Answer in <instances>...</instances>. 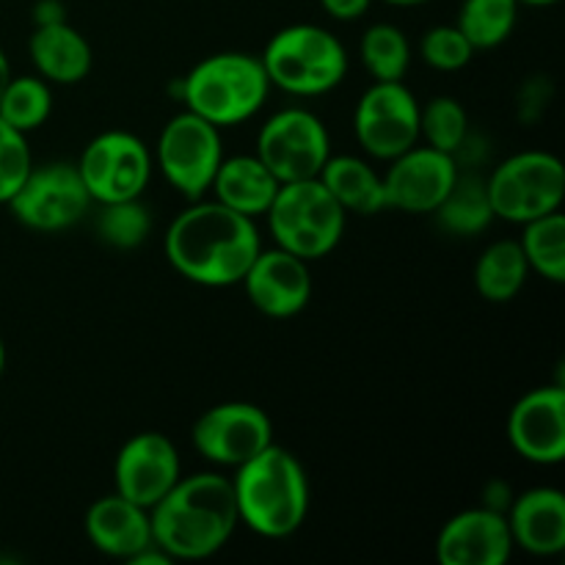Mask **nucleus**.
<instances>
[{"mask_svg": "<svg viewBox=\"0 0 565 565\" xmlns=\"http://www.w3.org/2000/svg\"><path fill=\"white\" fill-rule=\"evenodd\" d=\"M180 478V452L174 441L158 430H143L127 439L114 463L116 494L127 497L147 511L163 500Z\"/></svg>", "mask_w": 565, "mask_h": 565, "instance_id": "obj_15", "label": "nucleus"}, {"mask_svg": "<svg viewBox=\"0 0 565 565\" xmlns=\"http://www.w3.org/2000/svg\"><path fill=\"white\" fill-rule=\"evenodd\" d=\"M259 61L270 86L292 97L329 94L348 75V53L340 39L312 22H298L276 31Z\"/></svg>", "mask_w": 565, "mask_h": 565, "instance_id": "obj_5", "label": "nucleus"}, {"mask_svg": "<svg viewBox=\"0 0 565 565\" xmlns=\"http://www.w3.org/2000/svg\"><path fill=\"white\" fill-rule=\"evenodd\" d=\"M370 3H373V0H320V6H323L326 14L334 17V20H342V22L359 20V17L367 14Z\"/></svg>", "mask_w": 565, "mask_h": 565, "instance_id": "obj_34", "label": "nucleus"}, {"mask_svg": "<svg viewBox=\"0 0 565 565\" xmlns=\"http://www.w3.org/2000/svg\"><path fill=\"white\" fill-rule=\"evenodd\" d=\"M241 285L246 287L252 307L276 320L296 318L312 298V276H309L307 259L279 246L259 252L248 265Z\"/></svg>", "mask_w": 565, "mask_h": 565, "instance_id": "obj_17", "label": "nucleus"}, {"mask_svg": "<svg viewBox=\"0 0 565 565\" xmlns=\"http://www.w3.org/2000/svg\"><path fill=\"white\" fill-rule=\"evenodd\" d=\"M174 92L188 110L215 127H232L243 125L263 108L270 81L257 55L215 53L180 77Z\"/></svg>", "mask_w": 565, "mask_h": 565, "instance_id": "obj_4", "label": "nucleus"}, {"mask_svg": "<svg viewBox=\"0 0 565 565\" xmlns=\"http://www.w3.org/2000/svg\"><path fill=\"white\" fill-rule=\"evenodd\" d=\"M265 218L276 246L307 263L329 257L345 235V210L326 191L320 177L279 185Z\"/></svg>", "mask_w": 565, "mask_h": 565, "instance_id": "obj_6", "label": "nucleus"}, {"mask_svg": "<svg viewBox=\"0 0 565 565\" xmlns=\"http://www.w3.org/2000/svg\"><path fill=\"white\" fill-rule=\"evenodd\" d=\"M384 174L386 207L401 213H436L458 177V160L434 147L406 149Z\"/></svg>", "mask_w": 565, "mask_h": 565, "instance_id": "obj_14", "label": "nucleus"}, {"mask_svg": "<svg viewBox=\"0 0 565 565\" xmlns=\"http://www.w3.org/2000/svg\"><path fill=\"white\" fill-rule=\"evenodd\" d=\"M53 114V94L44 77L22 75L6 83L0 94V119L20 132H33Z\"/></svg>", "mask_w": 565, "mask_h": 565, "instance_id": "obj_28", "label": "nucleus"}, {"mask_svg": "<svg viewBox=\"0 0 565 565\" xmlns=\"http://www.w3.org/2000/svg\"><path fill=\"white\" fill-rule=\"evenodd\" d=\"M318 177L345 213L375 215L386 207L384 177L375 174L367 160L353 154L329 158Z\"/></svg>", "mask_w": 565, "mask_h": 565, "instance_id": "obj_23", "label": "nucleus"}, {"mask_svg": "<svg viewBox=\"0 0 565 565\" xmlns=\"http://www.w3.org/2000/svg\"><path fill=\"white\" fill-rule=\"evenodd\" d=\"M31 169L33 158L28 136L0 119V204H9Z\"/></svg>", "mask_w": 565, "mask_h": 565, "instance_id": "obj_33", "label": "nucleus"}, {"mask_svg": "<svg viewBox=\"0 0 565 565\" xmlns=\"http://www.w3.org/2000/svg\"><path fill=\"white\" fill-rule=\"evenodd\" d=\"M154 160L169 185L196 202L210 191L215 171L224 160L221 127L193 110H182L160 130Z\"/></svg>", "mask_w": 565, "mask_h": 565, "instance_id": "obj_8", "label": "nucleus"}, {"mask_svg": "<svg viewBox=\"0 0 565 565\" xmlns=\"http://www.w3.org/2000/svg\"><path fill=\"white\" fill-rule=\"evenodd\" d=\"M557 0H519V6H533V9H544V6H555Z\"/></svg>", "mask_w": 565, "mask_h": 565, "instance_id": "obj_38", "label": "nucleus"}, {"mask_svg": "<svg viewBox=\"0 0 565 565\" xmlns=\"http://www.w3.org/2000/svg\"><path fill=\"white\" fill-rule=\"evenodd\" d=\"M522 252L527 257L530 270L544 279L563 285L565 281V218L563 213L541 215V218L524 224Z\"/></svg>", "mask_w": 565, "mask_h": 565, "instance_id": "obj_27", "label": "nucleus"}, {"mask_svg": "<svg viewBox=\"0 0 565 565\" xmlns=\"http://www.w3.org/2000/svg\"><path fill=\"white\" fill-rule=\"evenodd\" d=\"M11 81V66H9V58H6V53L0 50V94H3L6 83Z\"/></svg>", "mask_w": 565, "mask_h": 565, "instance_id": "obj_36", "label": "nucleus"}, {"mask_svg": "<svg viewBox=\"0 0 565 565\" xmlns=\"http://www.w3.org/2000/svg\"><path fill=\"white\" fill-rule=\"evenodd\" d=\"M237 519L263 539H287L309 513V478L290 450L268 445L235 469Z\"/></svg>", "mask_w": 565, "mask_h": 565, "instance_id": "obj_3", "label": "nucleus"}, {"mask_svg": "<svg viewBox=\"0 0 565 565\" xmlns=\"http://www.w3.org/2000/svg\"><path fill=\"white\" fill-rule=\"evenodd\" d=\"M279 185L281 182L270 174V169L257 154H237V158L221 160L210 188L215 191V202L248 218H259L268 213Z\"/></svg>", "mask_w": 565, "mask_h": 565, "instance_id": "obj_22", "label": "nucleus"}, {"mask_svg": "<svg viewBox=\"0 0 565 565\" xmlns=\"http://www.w3.org/2000/svg\"><path fill=\"white\" fill-rule=\"evenodd\" d=\"M191 441L204 461L237 469L274 445V425L254 403H218L193 423Z\"/></svg>", "mask_w": 565, "mask_h": 565, "instance_id": "obj_13", "label": "nucleus"}, {"mask_svg": "<svg viewBox=\"0 0 565 565\" xmlns=\"http://www.w3.org/2000/svg\"><path fill=\"white\" fill-rule=\"evenodd\" d=\"M3 367H6V345L3 340H0V375H3Z\"/></svg>", "mask_w": 565, "mask_h": 565, "instance_id": "obj_39", "label": "nucleus"}, {"mask_svg": "<svg viewBox=\"0 0 565 565\" xmlns=\"http://www.w3.org/2000/svg\"><path fill=\"white\" fill-rule=\"evenodd\" d=\"M75 163H44L28 171L9 207L22 226L36 232H64L92 207Z\"/></svg>", "mask_w": 565, "mask_h": 565, "instance_id": "obj_11", "label": "nucleus"}, {"mask_svg": "<svg viewBox=\"0 0 565 565\" xmlns=\"http://www.w3.org/2000/svg\"><path fill=\"white\" fill-rule=\"evenodd\" d=\"M263 252L254 218L221 202H196L182 210L166 232L171 268L202 287L241 285L248 265Z\"/></svg>", "mask_w": 565, "mask_h": 565, "instance_id": "obj_1", "label": "nucleus"}, {"mask_svg": "<svg viewBox=\"0 0 565 565\" xmlns=\"http://www.w3.org/2000/svg\"><path fill=\"white\" fill-rule=\"evenodd\" d=\"M83 177L88 196L97 204L141 199L152 180L154 160L147 143L125 130L99 132L83 149L81 163H75Z\"/></svg>", "mask_w": 565, "mask_h": 565, "instance_id": "obj_9", "label": "nucleus"}, {"mask_svg": "<svg viewBox=\"0 0 565 565\" xmlns=\"http://www.w3.org/2000/svg\"><path fill=\"white\" fill-rule=\"evenodd\" d=\"M494 218L530 224L557 213L565 199V169L552 152H519L502 160L486 180Z\"/></svg>", "mask_w": 565, "mask_h": 565, "instance_id": "obj_7", "label": "nucleus"}, {"mask_svg": "<svg viewBox=\"0 0 565 565\" xmlns=\"http://www.w3.org/2000/svg\"><path fill=\"white\" fill-rule=\"evenodd\" d=\"M441 226L452 235L472 237L478 232H483L486 226L494 218V210H491L489 191H486V180L480 177L467 174L463 177L458 171L456 182H452L450 193L445 196V202L436 207Z\"/></svg>", "mask_w": 565, "mask_h": 565, "instance_id": "obj_25", "label": "nucleus"}, {"mask_svg": "<svg viewBox=\"0 0 565 565\" xmlns=\"http://www.w3.org/2000/svg\"><path fill=\"white\" fill-rule=\"evenodd\" d=\"M519 20V0H463L456 28L475 50L500 47Z\"/></svg>", "mask_w": 565, "mask_h": 565, "instance_id": "obj_26", "label": "nucleus"}, {"mask_svg": "<svg viewBox=\"0 0 565 565\" xmlns=\"http://www.w3.org/2000/svg\"><path fill=\"white\" fill-rule=\"evenodd\" d=\"M530 276L527 257L519 241H497L475 265V287L491 303H505L522 292Z\"/></svg>", "mask_w": 565, "mask_h": 565, "instance_id": "obj_24", "label": "nucleus"}, {"mask_svg": "<svg viewBox=\"0 0 565 565\" xmlns=\"http://www.w3.org/2000/svg\"><path fill=\"white\" fill-rule=\"evenodd\" d=\"M419 55L434 70L458 72L472 61L475 47L456 25H436L425 31L423 42H419Z\"/></svg>", "mask_w": 565, "mask_h": 565, "instance_id": "obj_32", "label": "nucleus"}, {"mask_svg": "<svg viewBox=\"0 0 565 565\" xmlns=\"http://www.w3.org/2000/svg\"><path fill=\"white\" fill-rule=\"evenodd\" d=\"M511 555L513 535L505 513L491 508L456 513L436 539L441 565H505Z\"/></svg>", "mask_w": 565, "mask_h": 565, "instance_id": "obj_18", "label": "nucleus"}, {"mask_svg": "<svg viewBox=\"0 0 565 565\" xmlns=\"http://www.w3.org/2000/svg\"><path fill=\"white\" fill-rule=\"evenodd\" d=\"M505 519L513 546H522L530 555L552 557L565 550V497L561 489L541 486L513 497Z\"/></svg>", "mask_w": 565, "mask_h": 565, "instance_id": "obj_19", "label": "nucleus"}, {"mask_svg": "<svg viewBox=\"0 0 565 565\" xmlns=\"http://www.w3.org/2000/svg\"><path fill=\"white\" fill-rule=\"evenodd\" d=\"M257 158L281 185L312 180L331 158L329 130L312 110L285 108L259 127Z\"/></svg>", "mask_w": 565, "mask_h": 565, "instance_id": "obj_10", "label": "nucleus"}, {"mask_svg": "<svg viewBox=\"0 0 565 565\" xmlns=\"http://www.w3.org/2000/svg\"><path fill=\"white\" fill-rule=\"evenodd\" d=\"M28 53H31L39 77L58 83V86L81 83L92 72V44L66 20L53 22V25H36L31 42H28Z\"/></svg>", "mask_w": 565, "mask_h": 565, "instance_id": "obj_21", "label": "nucleus"}, {"mask_svg": "<svg viewBox=\"0 0 565 565\" xmlns=\"http://www.w3.org/2000/svg\"><path fill=\"white\" fill-rule=\"evenodd\" d=\"M384 3L401 6V9H412V6H425V3H430V0H384Z\"/></svg>", "mask_w": 565, "mask_h": 565, "instance_id": "obj_37", "label": "nucleus"}, {"mask_svg": "<svg viewBox=\"0 0 565 565\" xmlns=\"http://www.w3.org/2000/svg\"><path fill=\"white\" fill-rule=\"evenodd\" d=\"M154 546L171 561H204L230 544L241 524L232 478L199 472L180 478L149 508Z\"/></svg>", "mask_w": 565, "mask_h": 565, "instance_id": "obj_2", "label": "nucleus"}, {"mask_svg": "<svg viewBox=\"0 0 565 565\" xmlns=\"http://www.w3.org/2000/svg\"><path fill=\"white\" fill-rule=\"evenodd\" d=\"M33 22H36V25L64 22V3H61V0H39V3L33 6Z\"/></svg>", "mask_w": 565, "mask_h": 565, "instance_id": "obj_35", "label": "nucleus"}, {"mask_svg": "<svg viewBox=\"0 0 565 565\" xmlns=\"http://www.w3.org/2000/svg\"><path fill=\"white\" fill-rule=\"evenodd\" d=\"M508 441L530 463L555 467L565 461V390L539 386L519 397L508 417Z\"/></svg>", "mask_w": 565, "mask_h": 565, "instance_id": "obj_16", "label": "nucleus"}, {"mask_svg": "<svg viewBox=\"0 0 565 565\" xmlns=\"http://www.w3.org/2000/svg\"><path fill=\"white\" fill-rule=\"evenodd\" d=\"M359 147L379 160H392L419 141V103L403 81H375L353 110Z\"/></svg>", "mask_w": 565, "mask_h": 565, "instance_id": "obj_12", "label": "nucleus"}, {"mask_svg": "<svg viewBox=\"0 0 565 565\" xmlns=\"http://www.w3.org/2000/svg\"><path fill=\"white\" fill-rule=\"evenodd\" d=\"M359 53H362L364 70L373 75V81L381 83L403 81L408 64H412V44H408L406 33L390 22L370 25L359 44Z\"/></svg>", "mask_w": 565, "mask_h": 565, "instance_id": "obj_29", "label": "nucleus"}, {"mask_svg": "<svg viewBox=\"0 0 565 565\" xmlns=\"http://www.w3.org/2000/svg\"><path fill=\"white\" fill-rule=\"evenodd\" d=\"M97 232L108 246L130 252L138 248L152 232V215L141 199H125V202L103 204L97 218Z\"/></svg>", "mask_w": 565, "mask_h": 565, "instance_id": "obj_31", "label": "nucleus"}, {"mask_svg": "<svg viewBox=\"0 0 565 565\" xmlns=\"http://www.w3.org/2000/svg\"><path fill=\"white\" fill-rule=\"evenodd\" d=\"M86 535L94 550L121 561H132L154 544L149 511L121 494H108L88 508Z\"/></svg>", "mask_w": 565, "mask_h": 565, "instance_id": "obj_20", "label": "nucleus"}, {"mask_svg": "<svg viewBox=\"0 0 565 565\" xmlns=\"http://www.w3.org/2000/svg\"><path fill=\"white\" fill-rule=\"evenodd\" d=\"M469 136L467 108L456 97H434L428 105H419V138L428 141V147L439 149L456 158L461 143Z\"/></svg>", "mask_w": 565, "mask_h": 565, "instance_id": "obj_30", "label": "nucleus"}]
</instances>
